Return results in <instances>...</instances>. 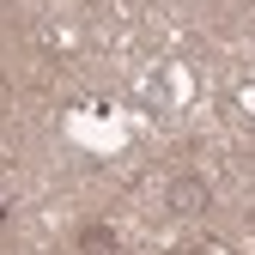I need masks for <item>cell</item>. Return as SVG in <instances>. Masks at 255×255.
<instances>
[{"label": "cell", "instance_id": "obj_1", "mask_svg": "<svg viewBox=\"0 0 255 255\" xmlns=\"http://www.w3.org/2000/svg\"><path fill=\"white\" fill-rule=\"evenodd\" d=\"M207 201H213V188H207L201 176H170V182H164V213H176V219L207 213Z\"/></svg>", "mask_w": 255, "mask_h": 255}]
</instances>
